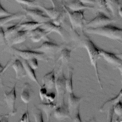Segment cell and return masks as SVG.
Masks as SVG:
<instances>
[{
  "label": "cell",
  "mask_w": 122,
  "mask_h": 122,
  "mask_svg": "<svg viewBox=\"0 0 122 122\" xmlns=\"http://www.w3.org/2000/svg\"><path fill=\"white\" fill-rule=\"evenodd\" d=\"M85 31L89 34L100 35L112 40L121 41L122 39V29L110 24L95 28H86Z\"/></svg>",
  "instance_id": "obj_1"
},
{
  "label": "cell",
  "mask_w": 122,
  "mask_h": 122,
  "mask_svg": "<svg viewBox=\"0 0 122 122\" xmlns=\"http://www.w3.org/2000/svg\"><path fill=\"white\" fill-rule=\"evenodd\" d=\"M83 39L82 40V45L88 51L91 63L94 68L98 83H99L101 88L102 89V86L99 77L97 67V61L100 56L98 47L95 45V44L87 35H85L84 33H83Z\"/></svg>",
  "instance_id": "obj_2"
},
{
  "label": "cell",
  "mask_w": 122,
  "mask_h": 122,
  "mask_svg": "<svg viewBox=\"0 0 122 122\" xmlns=\"http://www.w3.org/2000/svg\"><path fill=\"white\" fill-rule=\"evenodd\" d=\"M63 7L69 16L73 29L82 28L85 26L87 20L84 16V10L71 11L65 5H63Z\"/></svg>",
  "instance_id": "obj_3"
},
{
  "label": "cell",
  "mask_w": 122,
  "mask_h": 122,
  "mask_svg": "<svg viewBox=\"0 0 122 122\" xmlns=\"http://www.w3.org/2000/svg\"><path fill=\"white\" fill-rule=\"evenodd\" d=\"M11 50L14 54L18 57H20L22 59L26 61L32 58H36L38 60L41 61L46 62L48 61L47 56L42 52L36 51L31 50H21L13 47L11 48Z\"/></svg>",
  "instance_id": "obj_4"
},
{
  "label": "cell",
  "mask_w": 122,
  "mask_h": 122,
  "mask_svg": "<svg viewBox=\"0 0 122 122\" xmlns=\"http://www.w3.org/2000/svg\"><path fill=\"white\" fill-rule=\"evenodd\" d=\"M114 21V20L109 18L104 13L99 11L97 12L94 18L85 23V26L86 28H95L110 24Z\"/></svg>",
  "instance_id": "obj_5"
},
{
  "label": "cell",
  "mask_w": 122,
  "mask_h": 122,
  "mask_svg": "<svg viewBox=\"0 0 122 122\" xmlns=\"http://www.w3.org/2000/svg\"><path fill=\"white\" fill-rule=\"evenodd\" d=\"M62 48V45H58L51 41H45L40 47L33 48L31 50L42 52L46 55H53L60 51Z\"/></svg>",
  "instance_id": "obj_6"
},
{
  "label": "cell",
  "mask_w": 122,
  "mask_h": 122,
  "mask_svg": "<svg viewBox=\"0 0 122 122\" xmlns=\"http://www.w3.org/2000/svg\"><path fill=\"white\" fill-rule=\"evenodd\" d=\"M101 11L106 15H110V11L113 16L115 15L119 6L121 4L119 0H97Z\"/></svg>",
  "instance_id": "obj_7"
},
{
  "label": "cell",
  "mask_w": 122,
  "mask_h": 122,
  "mask_svg": "<svg viewBox=\"0 0 122 122\" xmlns=\"http://www.w3.org/2000/svg\"><path fill=\"white\" fill-rule=\"evenodd\" d=\"M54 86L56 90L57 100L59 105L64 102V97L66 91L65 87V77L63 72L61 71L55 80Z\"/></svg>",
  "instance_id": "obj_8"
},
{
  "label": "cell",
  "mask_w": 122,
  "mask_h": 122,
  "mask_svg": "<svg viewBox=\"0 0 122 122\" xmlns=\"http://www.w3.org/2000/svg\"><path fill=\"white\" fill-rule=\"evenodd\" d=\"M22 10L26 12V14L29 16L34 21L39 23H44L48 21L51 19L45 14L44 10L38 9H29L22 7Z\"/></svg>",
  "instance_id": "obj_9"
},
{
  "label": "cell",
  "mask_w": 122,
  "mask_h": 122,
  "mask_svg": "<svg viewBox=\"0 0 122 122\" xmlns=\"http://www.w3.org/2000/svg\"><path fill=\"white\" fill-rule=\"evenodd\" d=\"M100 55L109 63L115 66L122 72V59L114 53H111L98 47Z\"/></svg>",
  "instance_id": "obj_10"
},
{
  "label": "cell",
  "mask_w": 122,
  "mask_h": 122,
  "mask_svg": "<svg viewBox=\"0 0 122 122\" xmlns=\"http://www.w3.org/2000/svg\"><path fill=\"white\" fill-rule=\"evenodd\" d=\"M51 33L45 30L42 28L39 27L28 32V36L34 42H38L42 40L45 41H51L48 37V35Z\"/></svg>",
  "instance_id": "obj_11"
},
{
  "label": "cell",
  "mask_w": 122,
  "mask_h": 122,
  "mask_svg": "<svg viewBox=\"0 0 122 122\" xmlns=\"http://www.w3.org/2000/svg\"><path fill=\"white\" fill-rule=\"evenodd\" d=\"M69 93L68 104L67 105L71 118V120L73 115L78 111H80V102L82 100V97L75 96L73 92Z\"/></svg>",
  "instance_id": "obj_12"
},
{
  "label": "cell",
  "mask_w": 122,
  "mask_h": 122,
  "mask_svg": "<svg viewBox=\"0 0 122 122\" xmlns=\"http://www.w3.org/2000/svg\"><path fill=\"white\" fill-rule=\"evenodd\" d=\"M16 83H15L14 86L9 92H4V93L6 102L9 110H10L9 114L11 115H14L17 112V110L15 107V102L16 100Z\"/></svg>",
  "instance_id": "obj_13"
},
{
  "label": "cell",
  "mask_w": 122,
  "mask_h": 122,
  "mask_svg": "<svg viewBox=\"0 0 122 122\" xmlns=\"http://www.w3.org/2000/svg\"><path fill=\"white\" fill-rule=\"evenodd\" d=\"M55 118L58 120H63L67 118L71 119L68 105L63 102L62 103L56 106L53 111Z\"/></svg>",
  "instance_id": "obj_14"
},
{
  "label": "cell",
  "mask_w": 122,
  "mask_h": 122,
  "mask_svg": "<svg viewBox=\"0 0 122 122\" xmlns=\"http://www.w3.org/2000/svg\"><path fill=\"white\" fill-rule=\"evenodd\" d=\"M45 30L49 31L50 33L52 32H55L58 33L63 39L65 38L64 36V30L61 26V25H56L54 24L51 20L43 23L42 25L41 26Z\"/></svg>",
  "instance_id": "obj_15"
},
{
  "label": "cell",
  "mask_w": 122,
  "mask_h": 122,
  "mask_svg": "<svg viewBox=\"0 0 122 122\" xmlns=\"http://www.w3.org/2000/svg\"><path fill=\"white\" fill-rule=\"evenodd\" d=\"M55 77L53 69L50 72H49L43 76L42 79V85L41 86L45 87L47 89L51 90L55 85Z\"/></svg>",
  "instance_id": "obj_16"
},
{
  "label": "cell",
  "mask_w": 122,
  "mask_h": 122,
  "mask_svg": "<svg viewBox=\"0 0 122 122\" xmlns=\"http://www.w3.org/2000/svg\"><path fill=\"white\" fill-rule=\"evenodd\" d=\"M71 11H78L86 9H93L94 7L82 3L80 0H70L67 5H65Z\"/></svg>",
  "instance_id": "obj_17"
},
{
  "label": "cell",
  "mask_w": 122,
  "mask_h": 122,
  "mask_svg": "<svg viewBox=\"0 0 122 122\" xmlns=\"http://www.w3.org/2000/svg\"><path fill=\"white\" fill-rule=\"evenodd\" d=\"M33 93V90L30 84L28 82L24 83L20 94V98L21 100L24 103H28L30 102Z\"/></svg>",
  "instance_id": "obj_18"
},
{
  "label": "cell",
  "mask_w": 122,
  "mask_h": 122,
  "mask_svg": "<svg viewBox=\"0 0 122 122\" xmlns=\"http://www.w3.org/2000/svg\"><path fill=\"white\" fill-rule=\"evenodd\" d=\"M28 31L20 30L9 41V43L10 45L21 43L24 42L28 37Z\"/></svg>",
  "instance_id": "obj_19"
},
{
  "label": "cell",
  "mask_w": 122,
  "mask_h": 122,
  "mask_svg": "<svg viewBox=\"0 0 122 122\" xmlns=\"http://www.w3.org/2000/svg\"><path fill=\"white\" fill-rule=\"evenodd\" d=\"M12 67L15 71L17 79H20L26 76L25 70L20 59H16L12 64Z\"/></svg>",
  "instance_id": "obj_20"
},
{
  "label": "cell",
  "mask_w": 122,
  "mask_h": 122,
  "mask_svg": "<svg viewBox=\"0 0 122 122\" xmlns=\"http://www.w3.org/2000/svg\"><path fill=\"white\" fill-rule=\"evenodd\" d=\"M39 107L46 114L47 121L48 122L49 121L50 117L54 109L56 107V104L53 102H49L48 103H41L39 104Z\"/></svg>",
  "instance_id": "obj_21"
},
{
  "label": "cell",
  "mask_w": 122,
  "mask_h": 122,
  "mask_svg": "<svg viewBox=\"0 0 122 122\" xmlns=\"http://www.w3.org/2000/svg\"><path fill=\"white\" fill-rule=\"evenodd\" d=\"M22 62V63L23 65V67L24 68V69L25 70L26 74H27L29 76V77L33 81L35 82L40 87L41 86V85L40 84L39 82L38 81V80L37 79L35 71L34 69H33L28 64L27 61L26 60L22 59V61H21Z\"/></svg>",
  "instance_id": "obj_22"
},
{
  "label": "cell",
  "mask_w": 122,
  "mask_h": 122,
  "mask_svg": "<svg viewBox=\"0 0 122 122\" xmlns=\"http://www.w3.org/2000/svg\"><path fill=\"white\" fill-rule=\"evenodd\" d=\"M20 22L11 26L6 29L5 31H4V36L6 41H9L11 38H12L16 33L20 30Z\"/></svg>",
  "instance_id": "obj_23"
},
{
  "label": "cell",
  "mask_w": 122,
  "mask_h": 122,
  "mask_svg": "<svg viewBox=\"0 0 122 122\" xmlns=\"http://www.w3.org/2000/svg\"><path fill=\"white\" fill-rule=\"evenodd\" d=\"M25 17V14L22 13H13L12 15L0 17V27H2L6 23L12 20L21 19Z\"/></svg>",
  "instance_id": "obj_24"
},
{
  "label": "cell",
  "mask_w": 122,
  "mask_h": 122,
  "mask_svg": "<svg viewBox=\"0 0 122 122\" xmlns=\"http://www.w3.org/2000/svg\"><path fill=\"white\" fill-rule=\"evenodd\" d=\"M73 68L68 66V75L67 77L65 78V87L66 92L68 93L73 92L72 88V76H73Z\"/></svg>",
  "instance_id": "obj_25"
},
{
  "label": "cell",
  "mask_w": 122,
  "mask_h": 122,
  "mask_svg": "<svg viewBox=\"0 0 122 122\" xmlns=\"http://www.w3.org/2000/svg\"><path fill=\"white\" fill-rule=\"evenodd\" d=\"M43 23H39L35 21H28L24 23H20V30H27L28 31L32 30L36 28L41 27Z\"/></svg>",
  "instance_id": "obj_26"
},
{
  "label": "cell",
  "mask_w": 122,
  "mask_h": 122,
  "mask_svg": "<svg viewBox=\"0 0 122 122\" xmlns=\"http://www.w3.org/2000/svg\"><path fill=\"white\" fill-rule=\"evenodd\" d=\"M19 3L27 5L32 8H41L44 6L43 0H15Z\"/></svg>",
  "instance_id": "obj_27"
},
{
  "label": "cell",
  "mask_w": 122,
  "mask_h": 122,
  "mask_svg": "<svg viewBox=\"0 0 122 122\" xmlns=\"http://www.w3.org/2000/svg\"><path fill=\"white\" fill-rule=\"evenodd\" d=\"M71 50L67 48H62L60 51V55L58 61L61 60L62 63H66L69 61L71 58Z\"/></svg>",
  "instance_id": "obj_28"
},
{
  "label": "cell",
  "mask_w": 122,
  "mask_h": 122,
  "mask_svg": "<svg viewBox=\"0 0 122 122\" xmlns=\"http://www.w3.org/2000/svg\"><path fill=\"white\" fill-rule=\"evenodd\" d=\"M44 11L46 13V14L50 17L51 20L55 19L60 13L61 10H59L55 7H52L51 8H47L42 6L41 7Z\"/></svg>",
  "instance_id": "obj_29"
},
{
  "label": "cell",
  "mask_w": 122,
  "mask_h": 122,
  "mask_svg": "<svg viewBox=\"0 0 122 122\" xmlns=\"http://www.w3.org/2000/svg\"><path fill=\"white\" fill-rule=\"evenodd\" d=\"M32 115L36 122H43L44 121L41 110L35 106H34L32 110Z\"/></svg>",
  "instance_id": "obj_30"
},
{
  "label": "cell",
  "mask_w": 122,
  "mask_h": 122,
  "mask_svg": "<svg viewBox=\"0 0 122 122\" xmlns=\"http://www.w3.org/2000/svg\"><path fill=\"white\" fill-rule=\"evenodd\" d=\"M122 97V90H121L120 92L116 97H113L110 100H108L106 101L105 102H104V103L102 104V105L101 106V108L100 109V110L102 109L103 107V106L106 104H111L112 105H115L119 101H121Z\"/></svg>",
  "instance_id": "obj_31"
},
{
  "label": "cell",
  "mask_w": 122,
  "mask_h": 122,
  "mask_svg": "<svg viewBox=\"0 0 122 122\" xmlns=\"http://www.w3.org/2000/svg\"><path fill=\"white\" fill-rule=\"evenodd\" d=\"M66 13V12L64 9L61 10L60 14L55 19L51 20V21L56 25H61V23L63 22L65 19Z\"/></svg>",
  "instance_id": "obj_32"
},
{
  "label": "cell",
  "mask_w": 122,
  "mask_h": 122,
  "mask_svg": "<svg viewBox=\"0 0 122 122\" xmlns=\"http://www.w3.org/2000/svg\"><path fill=\"white\" fill-rule=\"evenodd\" d=\"M113 112L120 118L122 116V104L121 101H119L113 106Z\"/></svg>",
  "instance_id": "obj_33"
},
{
  "label": "cell",
  "mask_w": 122,
  "mask_h": 122,
  "mask_svg": "<svg viewBox=\"0 0 122 122\" xmlns=\"http://www.w3.org/2000/svg\"><path fill=\"white\" fill-rule=\"evenodd\" d=\"M30 66L34 70L38 68V60L36 58H32L27 61Z\"/></svg>",
  "instance_id": "obj_34"
},
{
  "label": "cell",
  "mask_w": 122,
  "mask_h": 122,
  "mask_svg": "<svg viewBox=\"0 0 122 122\" xmlns=\"http://www.w3.org/2000/svg\"><path fill=\"white\" fill-rule=\"evenodd\" d=\"M13 13L9 12L6 10H5L1 5L0 1V17L10 16L12 15Z\"/></svg>",
  "instance_id": "obj_35"
},
{
  "label": "cell",
  "mask_w": 122,
  "mask_h": 122,
  "mask_svg": "<svg viewBox=\"0 0 122 122\" xmlns=\"http://www.w3.org/2000/svg\"><path fill=\"white\" fill-rule=\"evenodd\" d=\"M113 106H110L108 111L107 120H108V122H111L112 121V118H113V113H114Z\"/></svg>",
  "instance_id": "obj_36"
},
{
  "label": "cell",
  "mask_w": 122,
  "mask_h": 122,
  "mask_svg": "<svg viewBox=\"0 0 122 122\" xmlns=\"http://www.w3.org/2000/svg\"><path fill=\"white\" fill-rule=\"evenodd\" d=\"M40 87L41 88L39 91V94L41 100L42 101L45 99V96L47 94V89L42 86H41Z\"/></svg>",
  "instance_id": "obj_37"
},
{
  "label": "cell",
  "mask_w": 122,
  "mask_h": 122,
  "mask_svg": "<svg viewBox=\"0 0 122 122\" xmlns=\"http://www.w3.org/2000/svg\"><path fill=\"white\" fill-rule=\"evenodd\" d=\"M56 97V94L54 92H50L47 93L45 99L48 101V102H53Z\"/></svg>",
  "instance_id": "obj_38"
},
{
  "label": "cell",
  "mask_w": 122,
  "mask_h": 122,
  "mask_svg": "<svg viewBox=\"0 0 122 122\" xmlns=\"http://www.w3.org/2000/svg\"><path fill=\"white\" fill-rule=\"evenodd\" d=\"M20 122H30L29 116V112H28V111L27 107V109H26V111L22 115Z\"/></svg>",
  "instance_id": "obj_39"
},
{
  "label": "cell",
  "mask_w": 122,
  "mask_h": 122,
  "mask_svg": "<svg viewBox=\"0 0 122 122\" xmlns=\"http://www.w3.org/2000/svg\"><path fill=\"white\" fill-rule=\"evenodd\" d=\"M71 120L73 122H81V120L80 115V111H78L71 118Z\"/></svg>",
  "instance_id": "obj_40"
},
{
  "label": "cell",
  "mask_w": 122,
  "mask_h": 122,
  "mask_svg": "<svg viewBox=\"0 0 122 122\" xmlns=\"http://www.w3.org/2000/svg\"><path fill=\"white\" fill-rule=\"evenodd\" d=\"M6 40L4 36V31L2 27H0V42H5Z\"/></svg>",
  "instance_id": "obj_41"
},
{
  "label": "cell",
  "mask_w": 122,
  "mask_h": 122,
  "mask_svg": "<svg viewBox=\"0 0 122 122\" xmlns=\"http://www.w3.org/2000/svg\"><path fill=\"white\" fill-rule=\"evenodd\" d=\"M11 61H9V62H8L7 63V64H6V65H5L3 68V69L0 71V77L2 76V75L4 73V72H5V71L8 68V67L10 66V65L11 64Z\"/></svg>",
  "instance_id": "obj_42"
},
{
  "label": "cell",
  "mask_w": 122,
  "mask_h": 122,
  "mask_svg": "<svg viewBox=\"0 0 122 122\" xmlns=\"http://www.w3.org/2000/svg\"><path fill=\"white\" fill-rule=\"evenodd\" d=\"M83 4H94L95 1L94 0H80Z\"/></svg>",
  "instance_id": "obj_43"
},
{
  "label": "cell",
  "mask_w": 122,
  "mask_h": 122,
  "mask_svg": "<svg viewBox=\"0 0 122 122\" xmlns=\"http://www.w3.org/2000/svg\"><path fill=\"white\" fill-rule=\"evenodd\" d=\"M118 13L120 15V16L122 17V5L121 4L118 9Z\"/></svg>",
  "instance_id": "obj_44"
},
{
  "label": "cell",
  "mask_w": 122,
  "mask_h": 122,
  "mask_svg": "<svg viewBox=\"0 0 122 122\" xmlns=\"http://www.w3.org/2000/svg\"><path fill=\"white\" fill-rule=\"evenodd\" d=\"M50 1H51V2L52 3V5H53V7H55V4H54V1H53V0H50Z\"/></svg>",
  "instance_id": "obj_45"
},
{
  "label": "cell",
  "mask_w": 122,
  "mask_h": 122,
  "mask_svg": "<svg viewBox=\"0 0 122 122\" xmlns=\"http://www.w3.org/2000/svg\"><path fill=\"white\" fill-rule=\"evenodd\" d=\"M3 67H3V66H1V64H0V71L2 69H3Z\"/></svg>",
  "instance_id": "obj_46"
}]
</instances>
